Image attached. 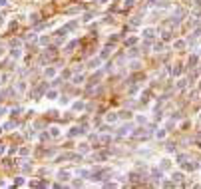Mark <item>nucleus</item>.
<instances>
[{
  "label": "nucleus",
  "mask_w": 201,
  "mask_h": 189,
  "mask_svg": "<svg viewBox=\"0 0 201 189\" xmlns=\"http://www.w3.org/2000/svg\"><path fill=\"white\" fill-rule=\"evenodd\" d=\"M60 106H70V98H66V96H60Z\"/></svg>",
  "instance_id": "nucleus-29"
},
{
  "label": "nucleus",
  "mask_w": 201,
  "mask_h": 189,
  "mask_svg": "<svg viewBox=\"0 0 201 189\" xmlns=\"http://www.w3.org/2000/svg\"><path fill=\"white\" fill-rule=\"evenodd\" d=\"M130 68H132V70H139V68H141V62H139V60H132V62H130Z\"/></svg>",
  "instance_id": "nucleus-23"
},
{
  "label": "nucleus",
  "mask_w": 201,
  "mask_h": 189,
  "mask_svg": "<svg viewBox=\"0 0 201 189\" xmlns=\"http://www.w3.org/2000/svg\"><path fill=\"white\" fill-rule=\"evenodd\" d=\"M151 177L155 179V181H157V179H161V171H157V169H153V171H151Z\"/></svg>",
  "instance_id": "nucleus-34"
},
{
  "label": "nucleus",
  "mask_w": 201,
  "mask_h": 189,
  "mask_svg": "<svg viewBox=\"0 0 201 189\" xmlns=\"http://www.w3.org/2000/svg\"><path fill=\"white\" fill-rule=\"evenodd\" d=\"M199 56H201V50H199Z\"/></svg>",
  "instance_id": "nucleus-49"
},
{
  "label": "nucleus",
  "mask_w": 201,
  "mask_h": 189,
  "mask_svg": "<svg viewBox=\"0 0 201 189\" xmlns=\"http://www.w3.org/2000/svg\"><path fill=\"white\" fill-rule=\"evenodd\" d=\"M18 155H20V157H28V155H30V147H28V145L20 147V149H18Z\"/></svg>",
  "instance_id": "nucleus-14"
},
{
  "label": "nucleus",
  "mask_w": 201,
  "mask_h": 189,
  "mask_svg": "<svg viewBox=\"0 0 201 189\" xmlns=\"http://www.w3.org/2000/svg\"><path fill=\"white\" fill-rule=\"evenodd\" d=\"M4 54V48H2V44H0V56Z\"/></svg>",
  "instance_id": "nucleus-47"
},
{
  "label": "nucleus",
  "mask_w": 201,
  "mask_h": 189,
  "mask_svg": "<svg viewBox=\"0 0 201 189\" xmlns=\"http://www.w3.org/2000/svg\"><path fill=\"white\" fill-rule=\"evenodd\" d=\"M199 88H201V84H199Z\"/></svg>",
  "instance_id": "nucleus-51"
},
{
  "label": "nucleus",
  "mask_w": 201,
  "mask_h": 189,
  "mask_svg": "<svg viewBox=\"0 0 201 189\" xmlns=\"http://www.w3.org/2000/svg\"><path fill=\"white\" fill-rule=\"evenodd\" d=\"M199 62V54H193V56H189V60H187V66L189 68H195V64Z\"/></svg>",
  "instance_id": "nucleus-12"
},
{
  "label": "nucleus",
  "mask_w": 201,
  "mask_h": 189,
  "mask_svg": "<svg viewBox=\"0 0 201 189\" xmlns=\"http://www.w3.org/2000/svg\"><path fill=\"white\" fill-rule=\"evenodd\" d=\"M94 2H98V4H108V0H94Z\"/></svg>",
  "instance_id": "nucleus-44"
},
{
  "label": "nucleus",
  "mask_w": 201,
  "mask_h": 189,
  "mask_svg": "<svg viewBox=\"0 0 201 189\" xmlns=\"http://www.w3.org/2000/svg\"><path fill=\"white\" fill-rule=\"evenodd\" d=\"M157 139H163V137H165V130H157Z\"/></svg>",
  "instance_id": "nucleus-37"
},
{
  "label": "nucleus",
  "mask_w": 201,
  "mask_h": 189,
  "mask_svg": "<svg viewBox=\"0 0 201 189\" xmlns=\"http://www.w3.org/2000/svg\"><path fill=\"white\" fill-rule=\"evenodd\" d=\"M82 20H84V22H92V20H94V12H86Z\"/></svg>",
  "instance_id": "nucleus-27"
},
{
  "label": "nucleus",
  "mask_w": 201,
  "mask_h": 189,
  "mask_svg": "<svg viewBox=\"0 0 201 189\" xmlns=\"http://www.w3.org/2000/svg\"><path fill=\"white\" fill-rule=\"evenodd\" d=\"M100 64H102V58L98 56V58H92V60L88 62V68L90 70H96V68H100Z\"/></svg>",
  "instance_id": "nucleus-7"
},
{
  "label": "nucleus",
  "mask_w": 201,
  "mask_h": 189,
  "mask_svg": "<svg viewBox=\"0 0 201 189\" xmlns=\"http://www.w3.org/2000/svg\"><path fill=\"white\" fill-rule=\"evenodd\" d=\"M56 74H58V70H56L54 66H46V68H44V76H46L48 80H54V78H56Z\"/></svg>",
  "instance_id": "nucleus-2"
},
{
  "label": "nucleus",
  "mask_w": 201,
  "mask_h": 189,
  "mask_svg": "<svg viewBox=\"0 0 201 189\" xmlns=\"http://www.w3.org/2000/svg\"><path fill=\"white\" fill-rule=\"evenodd\" d=\"M185 86H187V80H183V78H181V80L177 82V90H183Z\"/></svg>",
  "instance_id": "nucleus-33"
},
{
  "label": "nucleus",
  "mask_w": 201,
  "mask_h": 189,
  "mask_svg": "<svg viewBox=\"0 0 201 189\" xmlns=\"http://www.w3.org/2000/svg\"><path fill=\"white\" fill-rule=\"evenodd\" d=\"M110 54H112V48H110V46H106V48L102 50L100 58H102V60H106V58H108V56H110Z\"/></svg>",
  "instance_id": "nucleus-20"
},
{
  "label": "nucleus",
  "mask_w": 201,
  "mask_h": 189,
  "mask_svg": "<svg viewBox=\"0 0 201 189\" xmlns=\"http://www.w3.org/2000/svg\"><path fill=\"white\" fill-rule=\"evenodd\" d=\"M26 40H32V42H34V40H38V34H36V32H30L28 36H26Z\"/></svg>",
  "instance_id": "nucleus-36"
},
{
  "label": "nucleus",
  "mask_w": 201,
  "mask_h": 189,
  "mask_svg": "<svg viewBox=\"0 0 201 189\" xmlns=\"http://www.w3.org/2000/svg\"><path fill=\"white\" fill-rule=\"evenodd\" d=\"M171 179H173V181L177 183V181H181V179H183V173H181V171H177V173L173 171V173H171Z\"/></svg>",
  "instance_id": "nucleus-24"
},
{
  "label": "nucleus",
  "mask_w": 201,
  "mask_h": 189,
  "mask_svg": "<svg viewBox=\"0 0 201 189\" xmlns=\"http://www.w3.org/2000/svg\"><path fill=\"white\" fill-rule=\"evenodd\" d=\"M120 118H132V111H120Z\"/></svg>",
  "instance_id": "nucleus-39"
},
{
  "label": "nucleus",
  "mask_w": 201,
  "mask_h": 189,
  "mask_svg": "<svg viewBox=\"0 0 201 189\" xmlns=\"http://www.w3.org/2000/svg\"><path fill=\"white\" fill-rule=\"evenodd\" d=\"M44 98L48 102H54L60 98V94H58V90H46V94H44Z\"/></svg>",
  "instance_id": "nucleus-4"
},
{
  "label": "nucleus",
  "mask_w": 201,
  "mask_h": 189,
  "mask_svg": "<svg viewBox=\"0 0 201 189\" xmlns=\"http://www.w3.org/2000/svg\"><path fill=\"white\" fill-rule=\"evenodd\" d=\"M84 80H86V76H84V74H74V76H72V84L80 86V84H84Z\"/></svg>",
  "instance_id": "nucleus-8"
},
{
  "label": "nucleus",
  "mask_w": 201,
  "mask_h": 189,
  "mask_svg": "<svg viewBox=\"0 0 201 189\" xmlns=\"http://www.w3.org/2000/svg\"><path fill=\"white\" fill-rule=\"evenodd\" d=\"M32 169H34V165L28 161V159H26V161H22V173H30Z\"/></svg>",
  "instance_id": "nucleus-13"
},
{
  "label": "nucleus",
  "mask_w": 201,
  "mask_h": 189,
  "mask_svg": "<svg viewBox=\"0 0 201 189\" xmlns=\"http://www.w3.org/2000/svg\"><path fill=\"white\" fill-rule=\"evenodd\" d=\"M2 132H4V125H0V135H2Z\"/></svg>",
  "instance_id": "nucleus-48"
},
{
  "label": "nucleus",
  "mask_w": 201,
  "mask_h": 189,
  "mask_svg": "<svg viewBox=\"0 0 201 189\" xmlns=\"http://www.w3.org/2000/svg\"><path fill=\"white\" fill-rule=\"evenodd\" d=\"M22 56H24V52H22L20 46H14V48L10 50V58H12V60H20Z\"/></svg>",
  "instance_id": "nucleus-1"
},
{
  "label": "nucleus",
  "mask_w": 201,
  "mask_h": 189,
  "mask_svg": "<svg viewBox=\"0 0 201 189\" xmlns=\"http://www.w3.org/2000/svg\"><path fill=\"white\" fill-rule=\"evenodd\" d=\"M0 80H2V76H0Z\"/></svg>",
  "instance_id": "nucleus-50"
},
{
  "label": "nucleus",
  "mask_w": 201,
  "mask_h": 189,
  "mask_svg": "<svg viewBox=\"0 0 201 189\" xmlns=\"http://www.w3.org/2000/svg\"><path fill=\"white\" fill-rule=\"evenodd\" d=\"M132 24H134V26H137V24H139V18H137V16H135V18H132Z\"/></svg>",
  "instance_id": "nucleus-42"
},
{
  "label": "nucleus",
  "mask_w": 201,
  "mask_h": 189,
  "mask_svg": "<svg viewBox=\"0 0 201 189\" xmlns=\"http://www.w3.org/2000/svg\"><path fill=\"white\" fill-rule=\"evenodd\" d=\"M26 88H28V84H26V82H16V90H18L20 94H24Z\"/></svg>",
  "instance_id": "nucleus-19"
},
{
  "label": "nucleus",
  "mask_w": 201,
  "mask_h": 189,
  "mask_svg": "<svg viewBox=\"0 0 201 189\" xmlns=\"http://www.w3.org/2000/svg\"><path fill=\"white\" fill-rule=\"evenodd\" d=\"M14 127H16V122H6V123H4V130H8V132L14 130Z\"/></svg>",
  "instance_id": "nucleus-30"
},
{
  "label": "nucleus",
  "mask_w": 201,
  "mask_h": 189,
  "mask_svg": "<svg viewBox=\"0 0 201 189\" xmlns=\"http://www.w3.org/2000/svg\"><path fill=\"white\" fill-rule=\"evenodd\" d=\"M56 177L60 179V181H68V179L72 177V173H70L68 169H58V171H56Z\"/></svg>",
  "instance_id": "nucleus-3"
},
{
  "label": "nucleus",
  "mask_w": 201,
  "mask_h": 189,
  "mask_svg": "<svg viewBox=\"0 0 201 189\" xmlns=\"http://www.w3.org/2000/svg\"><path fill=\"white\" fill-rule=\"evenodd\" d=\"M78 20H72V22H68L66 24V26H64V28H66V30H68V32H72V30H76V28H78Z\"/></svg>",
  "instance_id": "nucleus-16"
},
{
  "label": "nucleus",
  "mask_w": 201,
  "mask_h": 189,
  "mask_svg": "<svg viewBox=\"0 0 201 189\" xmlns=\"http://www.w3.org/2000/svg\"><path fill=\"white\" fill-rule=\"evenodd\" d=\"M48 135H50V137H54V139H58V137H62V130H60L58 125H52V127H50V132H48Z\"/></svg>",
  "instance_id": "nucleus-5"
},
{
  "label": "nucleus",
  "mask_w": 201,
  "mask_h": 189,
  "mask_svg": "<svg viewBox=\"0 0 201 189\" xmlns=\"http://www.w3.org/2000/svg\"><path fill=\"white\" fill-rule=\"evenodd\" d=\"M78 175H80V177H90L92 171H90V169H78Z\"/></svg>",
  "instance_id": "nucleus-25"
},
{
  "label": "nucleus",
  "mask_w": 201,
  "mask_h": 189,
  "mask_svg": "<svg viewBox=\"0 0 201 189\" xmlns=\"http://www.w3.org/2000/svg\"><path fill=\"white\" fill-rule=\"evenodd\" d=\"M163 48H165V46H163V42H157V44L153 46V50H155V52H163Z\"/></svg>",
  "instance_id": "nucleus-32"
},
{
  "label": "nucleus",
  "mask_w": 201,
  "mask_h": 189,
  "mask_svg": "<svg viewBox=\"0 0 201 189\" xmlns=\"http://www.w3.org/2000/svg\"><path fill=\"white\" fill-rule=\"evenodd\" d=\"M28 20H30V24H38L40 22V14H38V12H32V14L28 16Z\"/></svg>",
  "instance_id": "nucleus-15"
},
{
  "label": "nucleus",
  "mask_w": 201,
  "mask_h": 189,
  "mask_svg": "<svg viewBox=\"0 0 201 189\" xmlns=\"http://www.w3.org/2000/svg\"><path fill=\"white\" fill-rule=\"evenodd\" d=\"M125 4H130V6H132V4H134V0H125Z\"/></svg>",
  "instance_id": "nucleus-46"
},
{
  "label": "nucleus",
  "mask_w": 201,
  "mask_h": 189,
  "mask_svg": "<svg viewBox=\"0 0 201 189\" xmlns=\"http://www.w3.org/2000/svg\"><path fill=\"white\" fill-rule=\"evenodd\" d=\"M94 159H98V161H104V159H108V153H98V155H94Z\"/></svg>",
  "instance_id": "nucleus-35"
},
{
  "label": "nucleus",
  "mask_w": 201,
  "mask_h": 189,
  "mask_svg": "<svg viewBox=\"0 0 201 189\" xmlns=\"http://www.w3.org/2000/svg\"><path fill=\"white\" fill-rule=\"evenodd\" d=\"M6 151H8V147H6V145H4V144H0V157L4 155Z\"/></svg>",
  "instance_id": "nucleus-38"
},
{
  "label": "nucleus",
  "mask_w": 201,
  "mask_h": 189,
  "mask_svg": "<svg viewBox=\"0 0 201 189\" xmlns=\"http://www.w3.org/2000/svg\"><path fill=\"white\" fill-rule=\"evenodd\" d=\"M4 22H6V20H4V16H0V26H4Z\"/></svg>",
  "instance_id": "nucleus-45"
},
{
  "label": "nucleus",
  "mask_w": 201,
  "mask_h": 189,
  "mask_svg": "<svg viewBox=\"0 0 201 189\" xmlns=\"http://www.w3.org/2000/svg\"><path fill=\"white\" fill-rule=\"evenodd\" d=\"M84 132H86V130H82V127H76V125H74V127H70V132H68V137H76V135H82Z\"/></svg>",
  "instance_id": "nucleus-6"
},
{
  "label": "nucleus",
  "mask_w": 201,
  "mask_h": 189,
  "mask_svg": "<svg viewBox=\"0 0 201 189\" xmlns=\"http://www.w3.org/2000/svg\"><path fill=\"white\" fill-rule=\"evenodd\" d=\"M141 36H144V38H153V36H155V28H144V30H141Z\"/></svg>",
  "instance_id": "nucleus-11"
},
{
  "label": "nucleus",
  "mask_w": 201,
  "mask_h": 189,
  "mask_svg": "<svg viewBox=\"0 0 201 189\" xmlns=\"http://www.w3.org/2000/svg\"><path fill=\"white\" fill-rule=\"evenodd\" d=\"M130 127H132V125H122L120 132H118V135H127L130 134Z\"/></svg>",
  "instance_id": "nucleus-22"
},
{
  "label": "nucleus",
  "mask_w": 201,
  "mask_h": 189,
  "mask_svg": "<svg viewBox=\"0 0 201 189\" xmlns=\"http://www.w3.org/2000/svg\"><path fill=\"white\" fill-rule=\"evenodd\" d=\"M171 167V161L169 159H161V169H169Z\"/></svg>",
  "instance_id": "nucleus-31"
},
{
  "label": "nucleus",
  "mask_w": 201,
  "mask_h": 189,
  "mask_svg": "<svg viewBox=\"0 0 201 189\" xmlns=\"http://www.w3.org/2000/svg\"><path fill=\"white\" fill-rule=\"evenodd\" d=\"M185 46H187L185 40H175V42H173V48H175V50H183Z\"/></svg>",
  "instance_id": "nucleus-17"
},
{
  "label": "nucleus",
  "mask_w": 201,
  "mask_h": 189,
  "mask_svg": "<svg viewBox=\"0 0 201 189\" xmlns=\"http://www.w3.org/2000/svg\"><path fill=\"white\" fill-rule=\"evenodd\" d=\"M20 111H22V108H20V106H16V108H14V110H12V116H18V113H20Z\"/></svg>",
  "instance_id": "nucleus-41"
},
{
  "label": "nucleus",
  "mask_w": 201,
  "mask_h": 189,
  "mask_svg": "<svg viewBox=\"0 0 201 189\" xmlns=\"http://www.w3.org/2000/svg\"><path fill=\"white\" fill-rule=\"evenodd\" d=\"M78 151H82V153H88V151H90V145H88V144H80V145H78Z\"/></svg>",
  "instance_id": "nucleus-26"
},
{
  "label": "nucleus",
  "mask_w": 201,
  "mask_h": 189,
  "mask_svg": "<svg viewBox=\"0 0 201 189\" xmlns=\"http://www.w3.org/2000/svg\"><path fill=\"white\" fill-rule=\"evenodd\" d=\"M84 108H86V104H84L82 100H78V102H72V110H74V111H82Z\"/></svg>",
  "instance_id": "nucleus-10"
},
{
  "label": "nucleus",
  "mask_w": 201,
  "mask_h": 189,
  "mask_svg": "<svg viewBox=\"0 0 201 189\" xmlns=\"http://www.w3.org/2000/svg\"><path fill=\"white\" fill-rule=\"evenodd\" d=\"M14 185H16V187H22V185H28V183H26V179H24V177H16V179H14Z\"/></svg>",
  "instance_id": "nucleus-21"
},
{
  "label": "nucleus",
  "mask_w": 201,
  "mask_h": 189,
  "mask_svg": "<svg viewBox=\"0 0 201 189\" xmlns=\"http://www.w3.org/2000/svg\"><path fill=\"white\" fill-rule=\"evenodd\" d=\"M76 46H78V42H76V40H72V42H70V44H68L66 48H64V52H66V54L74 52V48H76Z\"/></svg>",
  "instance_id": "nucleus-18"
},
{
  "label": "nucleus",
  "mask_w": 201,
  "mask_h": 189,
  "mask_svg": "<svg viewBox=\"0 0 201 189\" xmlns=\"http://www.w3.org/2000/svg\"><path fill=\"white\" fill-rule=\"evenodd\" d=\"M0 6H8V0H0Z\"/></svg>",
  "instance_id": "nucleus-43"
},
{
  "label": "nucleus",
  "mask_w": 201,
  "mask_h": 189,
  "mask_svg": "<svg viewBox=\"0 0 201 189\" xmlns=\"http://www.w3.org/2000/svg\"><path fill=\"white\" fill-rule=\"evenodd\" d=\"M118 120H120V113H116V111H110L106 116V122L108 123H113V122H118Z\"/></svg>",
  "instance_id": "nucleus-9"
},
{
  "label": "nucleus",
  "mask_w": 201,
  "mask_h": 189,
  "mask_svg": "<svg viewBox=\"0 0 201 189\" xmlns=\"http://www.w3.org/2000/svg\"><path fill=\"white\" fill-rule=\"evenodd\" d=\"M38 42H40V46H48L50 38H48V36H40V38H38Z\"/></svg>",
  "instance_id": "nucleus-28"
},
{
  "label": "nucleus",
  "mask_w": 201,
  "mask_h": 189,
  "mask_svg": "<svg viewBox=\"0 0 201 189\" xmlns=\"http://www.w3.org/2000/svg\"><path fill=\"white\" fill-rule=\"evenodd\" d=\"M8 113V108H4V106H0V118H4Z\"/></svg>",
  "instance_id": "nucleus-40"
}]
</instances>
